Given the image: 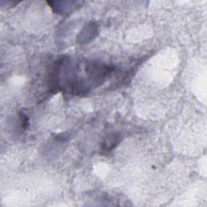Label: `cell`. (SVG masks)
I'll return each mask as SVG.
<instances>
[{
    "mask_svg": "<svg viewBox=\"0 0 207 207\" xmlns=\"http://www.w3.org/2000/svg\"><path fill=\"white\" fill-rule=\"evenodd\" d=\"M117 136L116 135H111L110 137H108V138H106L105 142H104V147L106 149V150H111L112 148L116 145V143L117 142Z\"/></svg>",
    "mask_w": 207,
    "mask_h": 207,
    "instance_id": "obj_1",
    "label": "cell"
},
{
    "mask_svg": "<svg viewBox=\"0 0 207 207\" xmlns=\"http://www.w3.org/2000/svg\"><path fill=\"white\" fill-rule=\"evenodd\" d=\"M21 125H22V127H23L24 129H27L28 126V119L27 116L24 115H24H22Z\"/></svg>",
    "mask_w": 207,
    "mask_h": 207,
    "instance_id": "obj_2",
    "label": "cell"
}]
</instances>
